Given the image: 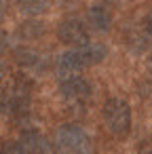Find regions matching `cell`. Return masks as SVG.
I'll return each instance as SVG.
<instances>
[{"mask_svg":"<svg viewBox=\"0 0 152 154\" xmlns=\"http://www.w3.org/2000/svg\"><path fill=\"white\" fill-rule=\"evenodd\" d=\"M17 7L23 15L40 17L49 11V0H17Z\"/></svg>","mask_w":152,"mask_h":154,"instance_id":"8fae6325","label":"cell"},{"mask_svg":"<svg viewBox=\"0 0 152 154\" xmlns=\"http://www.w3.org/2000/svg\"><path fill=\"white\" fill-rule=\"evenodd\" d=\"M17 63L23 68V72H38L42 74L45 70H49V59L45 53L36 51V49H19L15 55Z\"/></svg>","mask_w":152,"mask_h":154,"instance_id":"52a82bcc","label":"cell"},{"mask_svg":"<svg viewBox=\"0 0 152 154\" xmlns=\"http://www.w3.org/2000/svg\"><path fill=\"white\" fill-rule=\"evenodd\" d=\"M9 13V5H7V0H0V21H2Z\"/></svg>","mask_w":152,"mask_h":154,"instance_id":"2e32d148","label":"cell"},{"mask_svg":"<svg viewBox=\"0 0 152 154\" xmlns=\"http://www.w3.org/2000/svg\"><path fill=\"white\" fill-rule=\"evenodd\" d=\"M30 93H32V80L26 72H17L11 76V80L0 89V112L7 116H23L30 108Z\"/></svg>","mask_w":152,"mask_h":154,"instance_id":"6da1fadb","label":"cell"},{"mask_svg":"<svg viewBox=\"0 0 152 154\" xmlns=\"http://www.w3.org/2000/svg\"><path fill=\"white\" fill-rule=\"evenodd\" d=\"M82 70H85V63H82V59H80L76 49H70V51H66V53H61L57 57V76L59 78L80 74Z\"/></svg>","mask_w":152,"mask_h":154,"instance_id":"ba28073f","label":"cell"},{"mask_svg":"<svg viewBox=\"0 0 152 154\" xmlns=\"http://www.w3.org/2000/svg\"><path fill=\"white\" fill-rule=\"evenodd\" d=\"M5 70H7V68H5L2 63H0V82H2V80H5V74H7Z\"/></svg>","mask_w":152,"mask_h":154,"instance_id":"ac0fdd59","label":"cell"},{"mask_svg":"<svg viewBox=\"0 0 152 154\" xmlns=\"http://www.w3.org/2000/svg\"><path fill=\"white\" fill-rule=\"evenodd\" d=\"M101 116H104L106 129L114 137L123 139V137H127L131 133L133 116H131V106H129L127 99H123V97H110V99H106Z\"/></svg>","mask_w":152,"mask_h":154,"instance_id":"7a4b0ae2","label":"cell"},{"mask_svg":"<svg viewBox=\"0 0 152 154\" xmlns=\"http://www.w3.org/2000/svg\"><path fill=\"white\" fill-rule=\"evenodd\" d=\"M139 154H152V135L139 146Z\"/></svg>","mask_w":152,"mask_h":154,"instance_id":"5bb4252c","label":"cell"},{"mask_svg":"<svg viewBox=\"0 0 152 154\" xmlns=\"http://www.w3.org/2000/svg\"><path fill=\"white\" fill-rule=\"evenodd\" d=\"M87 28L95 30V32H106L112 26V13L110 9H106L104 5H95L87 11Z\"/></svg>","mask_w":152,"mask_h":154,"instance_id":"9c48e42d","label":"cell"},{"mask_svg":"<svg viewBox=\"0 0 152 154\" xmlns=\"http://www.w3.org/2000/svg\"><path fill=\"white\" fill-rule=\"evenodd\" d=\"M76 51H78V55H80L85 68L101 63V61L106 59V55H108V49H106L101 42H91V40H89L87 45H82V47H76Z\"/></svg>","mask_w":152,"mask_h":154,"instance_id":"30bf717a","label":"cell"},{"mask_svg":"<svg viewBox=\"0 0 152 154\" xmlns=\"http://www.w3.org/2000/svg\"><path fill=\"white\" fill-rule=\"evenodd\" d=\"M55 143L61 154H93V141L89 133L76 122L61 125L55 133Z\"/></svg>","mask_w":152,"mask_h":154,"instance_id":"3957f363","label":"cell"},{"mask_svg":"<svg viewBox=\"0 0 152 154\" xmlns=\"http://www.w3.org/2000/svg\"><path fill=\"white\" fill-rule=\"evenodd\" d=\"M57 36L64 45H68L70 49H76L89 42V28L85 26V21L76 17H68L57 26Z\"/></svg>","mask_w":152,"mask_h":154,"instance_id":"5b68a950","label":"cell"},{"mask_svg":"<svg viewBox=\"0 0 152 154\" xmlns=\"http://www.w3.org/2000/svg\"><path fill=\"white\" fill-rule=\"evenodd\" d=\"M23 148L26 154H49L51 152V143L49 139L38 131V129H26L21 131L19 139H17Z\"/></svg>","mask_w":152,"mask_h":154,"instance_id":"8992f818","label":"cell"},{"mask_svg":"<svg viewBox=\"0 0 152 154\" xmlns=\"http://www.w3.org/2000/svg\"><path fill=\"white\" fill-rule=\"evenodd\" d=\"M19 34L23 38H40L45 34V26L38 21V19H28L19 26Z\"/></svg>","mask_w":152,"mask_h":154,"instance_id":"7c38bea8","label":"cell"},{"mask_svg":"<svg viewBox=\"0 0 152 154\" xmlns=\"http://www.w3.org/2000/svg\"><path fill=\"white\" fill-rule=\"evenodd\" d=\"M144 28H146V34L152 36V11L146 15V19H144Z\"/></svg>","mask_w":152,"mask_h":154,"instance_id":"9a60e30c","label":"cell"},{"mask_svg":"<svg viewBox=\"0 0 152 154\" xmlns=\"http://www.w3.org/2000/svg\"><path fill=\"white\" fill-rule=\"evenodd\" d=\"M0 154H26V152H23L21 143L17 139H13V141H5L0 146Z\"/></svg>","mask_w":152,"mask_h":154,"instance_id":"4fadbf2b","label":"cell"},{"mask_svg":"<svg viewBox=\"0 0 152 154\" xmlns=\"http://www.w3.org/2000/svg\"><path fill=\"white\" fill-rule=\"evenodd\" d=\"M148 70H150V74H152V57L148 59Z\"/></svg>","mask_w":152,"mask_h":154,"instance_id":"d6986e66","label":"cell"},{"mask_svg":"<svg viewBox=\"0 0 152 154\" xmlns=\"http://www.w3.org/2000/svg\"><path fill=\"white\" fill-rule=\"evenodd\" d=\"M59 93L66 99V103L80 106L91 97V82L80 74H72V76L59 78Z\"/></svg>","mask_w":152,"mask_h":154,"instance_id":"277c9868","label":"cell"},{"mask_svg":"<svg viewBox=\"0 0 152 154\" xmlns=\"http://www.w3.org/2000/svg\"><path fill=\"white\" fill-rule=\"evenodd\" d=\"M7 49V34L0 30V55H2V51Z\"/></svg>","mask_w":152,"mask_h":154,"instance_id":"e0dca14e","label":"cell"}]
</instances>
